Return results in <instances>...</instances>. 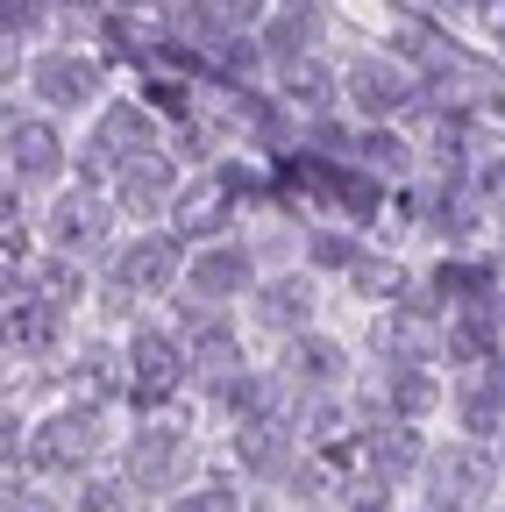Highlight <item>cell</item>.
<instances>
[{
    "mask_svg": "<svg viewBox=\"0 0 505 512\" xmlns=\"http://www.w3.org/2000/svg\"><path fill=\"white\" fill-rule=\"evenodd\" d=\"M185 463H193V434L171 427V420H143L129 427V448H121V477H129L136 491H171L185 477Z\"/></svg>",
    "mask_w": 505,
    "mask_h": 512,
    "instance_id": "11",
    "label": "cell"
},
{
    "mask_svg": "<svg viewBox=\"0 0 505 512\" xmlns=\"http://www.w3.org/2000/svg\"><path fill=\"white\" fill-rule=\"evenodd\" d=\"M484 491H491V463L477 456L470 441L427 456V505L434 512H470V505H484Z\"/></svg>",
    "mask_w": 505,
    "mask_h": 512,
    "instance_id": "12",
    "label": "cell"
},
{
    "mask_svg": "<svg viewBox=\"0 0 505 512\" xmlns=\"http://www.w3.org/2000/svg\"><path fill=\"white\" fill-rule=\"evenodd\" d=\"M456 420H463V441H498L505 434V392L491 370H463L456 384Z\"/></svg>",
    "mask_w": 505,
    "mask_h": 512,
    "instance_id": "20",
    "label": "cell"
},
{
    "mask_svg": "<svg viewBox=\"0 0 505 512\" xmlns=\"http://www.w3.org/2000/svg\"><path fill=\"white\" fill-rule=\"evenodd\" d=\"M178 157L171 150H143V157H129L114 171V185H107V200H114V214L121 221H143V228H157L164 214H171V200H178Z\"/></svg>",
    "mask_w": 505,
    "mask_h": 512,
    "instance_id": "9",
    "label": "cell"
},
{
    "mask_svg": "<svg viewBox=\"0 0 505 512\" xmlns=\"http://www.w3.org/2000/svg\"><path fill=\"white\" fill-rule=\"evenodd\" d=\"M470 29H477V43L505 64V0H477V22H470Z\"/></svg>",
    "mask_w": 505,
    "mask_h": 512,
    "instance_id": "26",
    "label": "cell"
},
{
    "mask_svg": "<svg viewBox=\"0 0 505 512\" xmlns=\"http://www.w3.org/2000/svg\"><path fill=\"white\" fill-rule=\"evenodd\" d=\"M8 185L15 192H65V178H79V143L65 136V121L29 107V100H8Z\"/></svg>",
    "mask_w": 505,
    "mask_h": 512,
    "instance_id": "3",
    "label": "cell"
},
{
    "mask_svg": "<svg viewBox=\"0 0 505 512\" xmlns=\"http://www.w3.org/2000/svg\"><path fill=\"white\" fill-rule=\"evenodd\" d=\"M349 292L363 306H399V299H413V264L392 256V249H363L356 271H349Z\"/></svg>",
    "mask_w": 505,
    "mask_h": 512,
    "instance_id": "18",
    "label": "cell"
},
{
    "mask_svg": "<svg viewBox=\"0 0 505 512\" xmlns=\"http://www.w3.org/2000/svg\"><path fill=\"white\" fill-rule=\"evenodd\" d=\"M114 64L93 50V43H43L22 57V79L8 86V100H29L57 121H93L107 100H114Z\"/></svg>",
    "mask_w": 505,
    "mask_h": 512,
    "instance_id": "1",
    "label": "cell"
},
{
    "mask_svg": "<svg viewBox=\"0 0 505 512\" xmlns=\"http://www.w3.org/2000/svg\"><path fill=\"white\" fill-rule=\"evenodd\" d=\"M356 456L370 463V477H406V470H427V456L434 448L420 441V427L413 420H377V427H363V441H356Z\"/></svg>",
    "mask_w": 505,
    "mask_h": 512,
    "instance_id": "14",
    "label": "cell"
},
{
    "mask_svg": "<svg viewBox=\"0 0 505 512\" xmlns=\"http://www.w3.org/2000/svg\"><path fill=\"white\" fill-rule=\"evenodd\" d=\"M264 278H257V249L249 242H207V249H193L185 256V299H207V306H235V299H249Z\"/></svg>",
    "mask_w": 505,
    "mask_h": 512,
    "instance_id": "10",
    "label": "cell"
},
{
    "mask_svg": "<svg viewBox=\"0 0 505 512\" xmlns=\"http://www.w3.org/2000/svg\"><path fill=\"white\" fill-rule=\"evenodd\" d=\"M342 107L356 121H413L427 107V79L413 72V64L377 43V36H356L342 50Z\"/></svg>",
    "mask_w": 505,
    "mask_h": 512,
    "instance_id": "2",
    "label": "cell"
},
{
    "mask_svg": "<svg viewBox=\"0 0 505 512\" xmlns=\"http://www.w3.org/2000/svg\"><path fill=\"white\" fill-rule=\"evenodd\" d=\"M285 384H299V392H342L349 384V356H342V342H328V335H292L285 342Z\"/></svg>",
    "mask_w": 505,
    "mask_h": 512,
    "instance_id": "15",
    "label": "cell"
},
{
    "mask_svg": "<svg viewBox=\"0 0 505 512\" xmlns=\"http://www.w3.org/2000/svg\"><path fill=\"white\" fill-rule=\"evenodd\" d=\"M441 406V384H434V370L427 363H399V370H385V420H427Z\"/></svg>",
    "mask_w": 505,
    "mask_h": 512,
    "instance_id": "21",
    "label": "cell"
},
{
    "mask_svg": "<svg viewBox=\"0 0 505 512\" xmlns=\"http://www.w3.org/2000/svg\"><path fill=\"white\" fill-rule=\"evenodd\" d=\"M121 356H129V399L150 406V413L171 406V399H178V384L193 377V349H185L178 328H136Z\"/></svg>",
    "mask_w": 505,
    "mask_h": 512,
    "instance_id": "7",
    "label": "cell"
},
{
    "mask_svg": "<svg viewBox=\"0 0 505 512\" xmlns=\"http://www.w3.org/2000/svg\"><path fill=\"white\" fill-rule=\"evenodd\" d=\"M8 512H57L43 491H29V484H8Z\"/></svg>",
    "mask_w": 505,
    "mask_h": 512,
    "instance_id": "27",
    "label": "cell"
},
{
    "mask_svg": "<svg viewBox=\"0 0 505 512\" xmlns=\"http://www.w3.org/2000/svg\"><path fill=\"white\" fill-rule=\"evenodd\" d=\"M107 448V420H100V406L93 399H72V406H57L43 427H29V470H86L93 456Z\"/></svg>",
    "mask_w": 505,
    "mask_h": 512,
    "instance_id": "6",
    "label": "cell"
},
{
    "mask_svg": "<svg viewBox=\"0 0 505 512\" xmlns=\"http://www.w3.org/2000/svg\"><path fill=\"white\" fill-rule=\"evenodd\" d=\"M292 448H299V427L278 420V413L235 427V456H242V470H257V477H278V470L292 463Z\"/></svg>",
    "mask_w": 505,
    "mask_h": 512,
    "instance_id": "19",
    "label": "cell"
},
{
    "mask_svg": "<svg viewBox=\"0 0 505 512\" xmlns=\"http://www.w3.org/2000/svg\"><path fill=\"white\" fill-rule=\"evenodd\" d=\"M79 512H136V484L129 477H93L79 491Z\"/></svg>",
    "mask_w": 505,
    "mask_h": 512,
    "instance_id": "24",
    "label": "cell"
},
{
    "mask_svg": "<svg viewBox=\"0 0 505 512\" xmlns=\"http://www.w3.org/2000/svg\"><path fill=\"white\" fill-rule=\"evenodd\" d=\"M114 200H107V185H86V178H72L65 192H50L43 200V249H57V256H86V264H107V235H114Z\"/></svg>",
    "mask_w": 505,
    "mask_h": 512,
    "instance_id": "4",
    "label": "cell"
},
{
    "mask_svg": "<svg viewBox=\"0 0 505 512\" xmlns=\"http://www.w3.org/2000/svg\"><path fill=\"white\" fill-rule=\"evenodd\" d=\"M171 512H249L235 484H200V491H178Z\"/></svg>",
    "mask_w": 505,
    "mask_h": 512,
    "instance_id": "25",
    "label": "cell"
},
{
    "mask_svg": "<svg viewBox=\"0 0 505 512\" xmlns=\"http://www.w3.org/2000/svg\"><path fill=\"white\" fill-rule=\"evenodd\" d=\"M235 192H228V178L214 171V164H200L193 178L178 185V200H171V214H164V228L178 235V242H193V249H207V242H228V228H235Z\"/></svg>",
    "mask_w": 505,
    "mask_h": 512,
    "instance_id": "8",
    "label": "cell"
},
{
    "mask_svg": "<svg viewBox=\"0 0 505 512\" xmlns=\"http://www.w3.org/2000/svg\"><path fill=\"white\" fill-rule=\"evenodd\" d=\"M491 512H505V505H491Z\"/></svg>",
    "mask_w": 505,
    "mask_h": 512,
    "instance_id": "29",
    "label": "cell"
},
{
    "mask_svg": "<svg viewBox=\"0 0 505 512\" xmlns=\"http://www.w3.org/2000/svg\"><path fill=\"white\" fill-rule=\"evenodd\" d=\"M264 512H278V505H264Z\"/></svg>",
    "mask_w": 505,
    "mask_h": 512,
    "instance_id": "28",
    "label": "cell"
},
{
    "mask_svg": "<svg viewBox=\"0 0 505 512\" xmlns=\"http://www.w3.org/2000/svg\"><path fill=\"white\" fill-rule=\"evenodd\" d=\"M356 164L385 185H413L420 178V136L406 121H363L356 128Z\"/></svg>",
    "mask_w": 505,
    "mask_h": 512,
    "instance_id": "13",
    "label": "cell"
},
{
    "mask_svg": "<svg viewBox=\"0 0 505 512\" xmlns=\"http://www.w3.org/2000/svg\"><path fill=\"white\" fill-rule=\"evenodd\" d=\"M57 335H65V313L36 292H22V285H8V349L43 356V349H57Z\"/></svg>",
    "mask_w": 505,
    "mask_h": 512,
    "instance_id": "17",
    "label": "cell"
},
{
    "mask_svg": "<svg viewBox=\"0 0 505 512\" xmlns=\"http://www.w3.org/2000/svg\"><path fill=\"white\" fill-rule=\"evenodd\" d=\"M299 249H306V264L313 271H328V278H349L356 271V256L370 249L356 228H342V221H313L306 235H299Z\"/></svg>",
    "mask_w": 505,
    "mask_h": 512,
    "instance_id": "22",
    "label": "cell"
},
{
    "mask_svg": "<svg viewBox=\"0 0 505 512\" xmlns=\"http://www.w3.org/2000/svg\"><path fill=\"white\" fill-rule=\"evenodd\" d=\"M72 392L107 406V399H129V356H114V349H79L72 356Z\"/></svg>",
    "mask_w": 505,
    "mask_h": 512,
    "instance_id": "23",
    "label": "cell"
},
{
    "mask_svg": "<svg viewBox=\"0 0 505 512\" xmlns=\"http://www.w3.org/2000/svg\"><path fill=\"white\" fill-rule=\"evenodd\" d=\"M185 256H193V249H185L171 228H136V235H121L107 249L100 278H114L129 299H164V292L185 285Z\"/></svg>",
    "mask_w": 505,
    "mask_h": 512,
    "instance_id": "5",
    "label": "cell"
},
{
    "mask_svg": "<svg viewBox=\"0 0 505 512\" xmlns=\"http://www.w3.org/2000/svg\"><path fill=\"white\" fill-rule=\"evenodd\" d=\"M249 306H257L264 328H278V335H306V328H313V278L278 271V278H264L257 292H249Z\"/></svg>",
    "mask_w": 505,
    "mask_h": 512,
    "instance_id": "16",
    "label": "cell"
}]
</instances>
